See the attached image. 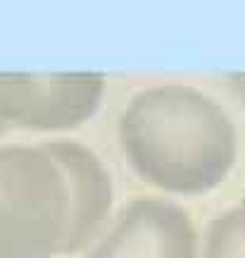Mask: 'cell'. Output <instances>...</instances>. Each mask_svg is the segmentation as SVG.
<instances>
[{
    "label": "cell",
    "instance_id": "obj_1",
    "mask_svg": "<svg viewBox=\"0 0 245 258\" xmlns=\"http://www.w3.org/2000/svg\"><path fill=\"white\" fill-rule=\"evenodd\" d=\"M121 148L136 172L172 194H202L236 160V129L202 91L162 84L136 93L119 120Z\"/></svg>",
    "mask_w": 245,
    "mask_h": 258
},
{
    "label": "cell",
    "instance_id": "obj_5",
    "mask_svg": "<svg viewBox=\"0 0 245 258\" xmlns=\"http://www.w3.org/2000/svg\"><path fill=\"white\" fill-rule=\"evenodd\" d=\"M62 165L72 196V239L69 251L83 246L98 234L109 211V179L98 158L76 144H46Z\"/></svg>",
    "mask_w": 245,
    "mask_h": 258
},
{
    "label": "cell",
    "instance_id": "obj_2",
    "mask_svg": "<svg viewBox=\"0 0 245 258\" xmlns=\"http://www.w3.org/2000/svg\"><path fill=\"white\" fill-rule=\"evenodd\" d=\"M69 182L48 146L0 148V258L69 251Z\"/></svg>",
    "mask_w": 245,
    "mask_h": 258
},
{
    "label": "cell",
    "instance_id": "obj_7",
    "mask_svg": "<svg viewBox=\"0 0 245 258\" xmlns=\"http://www.w3.org/2000/svg\"><path fill=\"white\" fill-rule=\"evenodd\" d=\"M228 86H231L233 96L245 105V72L243 74H231V77H228Z\"/></svg>",
    "mask_w": 245,
    "mask_h": 258
},
{
    "label": "cell",
    "instance_id": "obj_4",
    "mask_svg": "<svg viewBox=\"0 0 245 258\" xmlns=\"http://www.w3.org/2000/svg\"><path fill=\"white\" fill-rule=\"evenodd\" d=\"M86 258H198V234L176 203L141 199L119 211Z\"/></svg>",
    "mask_w": 245,
    "mask_h": 258
},
{
    "label": "cell",
    "instance_id": "obj_3",
    "mask_svg": "<svg viewBox=\"0 0 245 258\" xmlns=\"http://www.w3.org/2000/svg\"><path fill=\"white\" fill-rule=\"evenodd\" d=\"M100 72H0V120L24 129H74L98 110Z\"/></svg>",
    "mask_w": 245,
    "mask_h": 258
},
{
    "label": "cell",
    "instance_id": "obj_8",
    "mask_svg": "<svg viewBox=\"0 0 245 258\" xmlns=\"http://www.w3.org/2000/svg\"><path fill=\"white\" fill-rule=\"evenodd\" d=\"M5 129H8V124H5V122L0 120V134H3V132H5Z\"/></svg>",
    "mask_w": 245,
    "mask_h": 258
},
{
    "label": "cell",
    "instance_id": "obj_6",
    "mask_svg": "<svg viewBox=\"0 0 245 258\" xmlns=\"http://www.w3.org/2000/svg\"><path fill=\"white\" fill-rule=\"evenodd\" d=\"M205 258H245V208H233L209 225Z\"/></svg>",
    "mask_w": 245,
    "mask_h": 258
}]
</instances>
